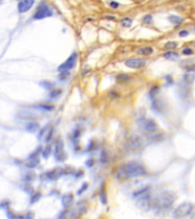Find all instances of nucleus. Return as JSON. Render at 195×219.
Returning a JSON list of instances; mask_svg holds the SVG:
<instances>
[{"instance_id": "f257e3e1", "label": "nucleus", "mask_w": 195, "mask_h": 219, "mask_svg": "<svg viewBox=\"0 0 195 219\" xmlns=\"http://www.w3.org/2000/svg\"><path fill=\"white\" fill-rule=\"evenodd\" d=\"M177 196L172 191H164L152 199V208L158 215H165L172 209Z\"/></svg>"}, {"instance_id": "f03ea898", "label": "nucleus", "mask_w": 195, "mask_h": 219, "mask_svg": "<svg viewBox=\"0 0 195 219\" xmlns=\"http://www.w3.org/2000/svg\"><path fill=\"white\" fill-rule=\"evenodd\" d=\"M146 174L145 167L140 163L130 161L120 166L117 174L120 179H131L143 176Z\"/></svg>"}, {"instance_id": "7ed1b4c3", "label": "nucleus", "mask_w": 195, "mask_h": 219, "mask_svg": "<svg viewBox=\"0 0 195 219\" xmlns=\"http://www.w3.org/2000/svg\"><path fill=\"white\" fill-rule=\"evenodd\" d=\"M172 216L175 219H185L186 218H194V205L190 202H184L177 206L173 211Z\"/></svg>"}, {"instance_id": "20e7f679", "label": "nucleus", "mask_w": 195, "mask_h": 219, "mask_svg": "<svg viewBox=\"0 0 195 219\" xmlns=\"http://www.w3.org/2000/svg\"><path fill=\"white\" fill-rule=\"evenodd\" d=\"M136 198V205L138 208L144 212H148L152 208V199L150 193V190L143 192Z\"/></svg>"}, {"instance_id": "39448f33", "label": "nucleus", "mask_w": 195, "mask_h": 219, "mask_svg": "<svg viewBox=\"0 0 195 219\" xmlns=\"http://www.w3.org/2000/svg\"><path fill=\"white\" fill-rule=\"evenodd\" d=\"M53 14V12L51 8L48 6L47 5H46L45 2H41L37 6V9L34 14V18L35 20H41V19L52 16Z\"/></svg>"}, {"instance_id": "423d86ee", "label": "nucleus", "mask_w": 195, "mask_h": 219, "mask_svg": "<svg viewBox=\"0 0 195 219\" xmlns=\"http://www.w3.org/2000/svg\"><path fill=\"white\" fill-rule=\"evenodd\" d=\"M139 128L148 132H154L158 129V126L154 120L146 118H141L137 122Z\"/></svg>"}, {"instance_id": "0eeeda50", "label": "nucleus", "mask_w": 195, "mask_h": 219, "mask_svg": "<svg viewBox=\"0 0 195 219\" xmlns=\"http://www.w3.org/2000/svg\"><path fill=\"white\" fill-rule=\"evenodd\" d=\"M143 138H141L140 136H137V135H134V136H131L128 138L126 147L130 151H136V150L143 146Z\"/></svg>"}, {"instance_id": "6e6552de", "label": "nucleus", "mask_w": 195, "mask_h": 219, "mask_svg": "<svg viewBox=\"0 0 195 219\" xmlns=\"http://www.w3.org/2000/svg\"><path fill=\"white\" fill-rule=\"evenodd\" d=\"M77 57L78 56L76 53H73L70 57H69L68 59H66V61L64 62L63 63L61 64L58 67V71L60 72V73H62V72H69V70L72 69L75 66Z\"/></svg>"}, {"instance_id": "1a4fd4ad", "label": "nucleus", "mask_w": 195, "mask_h": 219, "mask_svg": "<svg viewBox=\"0 0 195 219\" xmlns=\"http://www.w3.org/2000/svg\"><path fill=\"white\" fill-rule=\"evenodd\" d=\"M54 157L58 161H63L66 158V154L64 151V143L63 140H59L56 144L54 149Z\"/></svg>"}, {"instance_id": "9d476101", "label": "nucleus", "mask_w": 195, "mask_h": 219, "mask_svg": "<svg viewBox=\"0 0 195 219\" xmlns=\"http://www.w3.org/2000/svg\"><path fill=\"white\" fill-rule=\"evenodd\" d=\"M124 64L127 67L131 69H140L142 68L146 65V61L143 59L139 58H134L126 60Z\"/></svg>"}, {"instance_id": "9b49d317", "label": "nucleus", "mask_w": 195, "mask_h": 219, "mask_svg": "<svg viewBox=\"0 0 195 219\" xmlns=\"http://www.w3.org/2000/svg\"><path fill=\"white\" fill-rule=\"evenodd\" d=\"M34 4V0H23L20 1L18 4V10L20 13H25L29 11Z\"/></svg>"}, {"instance_id": "f8f14e48", "label": "nucleus", "mask_w": 195, "mask_h": 219, "mask_svg": "<svg viewBox=\"0 0 195 219\" xmlns=\"http://www.w3.org/2000/svg\"><path fill=\"white\" fill-rule=\"evenodd\" d=\"M53 136V129L52 128H49L48 126L44 127L39 133L38 138L40 139H43L44 138L46 142L50 140V138Z\"/></svg>"}, {"instance_id": "ddd939ff", "label": "nucleus", "mask_w": 195, "mask_h": 219, "mask_svg": "<svg viewBox=\"0 0 195 219\" xmlns=\"http://www.w3.org/2000/svg\"><path fill=\"white\" fill-rule=\"evenodd\" d=\"M73 200H74V196L73 194H71V193L64 194L61 198L62 206L63 208H69L73 204Z\"/></svg>"}, {"instance_id": "4468645a", "label": "nucleus", "mask_w": 195, "mask_h": 219, "mask_svg": "<svg viewBox=\"0 0 195 219\" xmlns=\"http://www.w3.org/2000/svg\"><path fill=\"white\" fill-rule=\"evenodd\" d=\"M152 108L158 112H162L165 110V104L162 100H154L152 104Z\"/></svg>"}, {"instance_id": "2eb2a0df", "label": "nucleus", "mask_w": 195, "mask_h": 219, "mask_svg": "<svg viewBox=\"0 0 195 219\" xmlns=\"http://www.w3.org/2000/svg\"><path fill=\"white\" fill-rule=\"evenodd\" d=\"M39 163H40V159L38 157H29L25 165L26 167L29 168H34L39 164Z\"/></svg>"}, {"instance_id": "dca6fc26", "label": "nucleus", "mask_w": 195, "mask_h": 219, "mask_svg": "<svg viewBox=\"0 0 195 219\" xmlns=\"http://www.w3.org/2000/svg\"><path fill=\"white\" fill-rule=\"evenodd\" d=\"M164 57L171 61H176L179 59L180 55L178 53L175 52V51H168L164 54Z\"/></svg>"}, {"instance_id": "f3484780", "label": "nucleus", "mask_w": 195, "mask_h": 219, "mask_svg": "<svg viewBox=\"0 0 195 219\" xmlns=\"http://www.w3.org/2000/svg\"><path fill=\"white\" fill-rule=\"evenodd\" d=\"M62 174V170H53L52 171L47 172V176L48 179L50 180H56V179L59 178V176H61Z\"/></svg>"}, {"instance_id": "a211bd4d", "label": "nucleus", "mask_w": 195, "mask_h": 219, "mask_svg": "<svg viewBox=\"0 0 195 219\" xmlns=\"http://www.w3.org/2000/svg\"><path fill=\"white\" fill-rule=\"evenodd\" d=\"M183 81L186 85H191L194 81V74L193 73H188L183 77Z\"/></svg>"}, {"instance_id": "6ab92c4d", "label": "nucleus", "mask_w": 195, "mask_h": 219, "mask_svg": "<svg viewBox=\"0 0 195 219\" xmlns=\"http://www.w3.org/2000/svg\"><path fill=\"white\" fill-rule=\"evenodd\" d=\"M39 129V124L36 122H28L26 126V129L27 131L30 132H34Z\"/></svg>"}, {"instance_id": "aec40b11", "label": "nucleus", "mask_w": 195, "mask_h": 219, "mask_svg": "<svg viewBox=\"0 0 195 219\" xmlns=\"http://www.w3.org/2000/svg\"><path fill=\"white\" fill-rule=\"evenodd\" d=\"M33 114L27 111H21L18 113V117L22 119V120H31L34 118Z\"/></svg>"}, {"instance_id": "412c9836", "label": "nucleus", "mask_w": 195, "mask_h": 219, "mask_svg": "<svg viewBox=\"0 0 195 219\" xmlns=\"http://www.w3.org/2000/svg\"><path fill=\"white\" fill-rule=\"evenodd\" d=\"M153 52V49L150 47H146L141 48L140 50L137 51L139 54L141 55H146V56H148V55H150L151 53H152Z\"/></svg>"}, {"instance_id": "4be33fe9", "label": "nucleus", "mask_w": 195, "mask_h": 219, "mask_svg": "<svg viewBox=\"0 0 195 219\" xmlns=\"http://www.w3.org/2000/svg\"><path fill=\"white\" fill-rule=\"evenodd\" d=\"M169 21L175 25H180L183 21V18L178 15H172L169 17Z\"/></svg>"}, {"instance_id": "5701e85b", "label": "nucleus", "mask_w": 195, "mask_h": 219, "mask_svg": "<svg viewBox=\"0 0 195 219\" xmlns=\"http://www.w3.org/2000/svg\"><path fill=\"white\" fill-rule=\"evenodd\" d=\"M120 22H121L122 26H124V27H129L132 25L133 21H132V19H130V18H124L122 20H121Z\"/></svg>"}, {"instance_id": "b1692460", "label": "nucleus", "mask_w": 195, "mask_h": 219, "mask_svg": "<svg viewBox=\"0 0 195 219\" xmlns=\"http://www.w3.org/2000/svg\"><path fill=\"white\" fill-rule=\"evenodd\" d=\"M130 79V77L127 74H120L118 75V76H117V80L119 81H122V82H124V81H127Z\"/></svg>"}, {"instance_id": "393cba45", "label": "nucleus", "mask_w": 195, "mask_h": 219, "mask_svg": "<svg viewBox=\"0 0 195 219\" xmlns=\"http://www.w3.org/2000/svg\"><path fill=\"white\" fill-rule=\"evenodd\" d=\"M41 195L40 192H36V193H34V194L31 196V203L34 204L35 203V202H38L39 199H41Z\"/></svg>"}, {"instance_id": "a878e982", "label": "nucleus", "mask_w": 195, "mask_h": 219, "mask_svg": "<svg viewBox=\"0 0 195 219\" xmlns=\"http://www.w3.org/2000/svg\"><path fill=\"white\" fill-rule=\"evenodd\" d=\"M50 152H51V147L47 146L42 151V155H43V157L45 158V159H47V158L49 157V155H50Z\"/></svg>"}, {"instance_id": "bb28decb", "label": "nucleus", "mask_w": 195, "mask_h": 219, "mask_svg": "<svg viewBox=\"0 0 195 219\" xmlns=\"http://www.w3.org/2000/svg\"><path fill=\"white\" fill-rule=\"evenodd\" d=\"M62 94V91L60 89H57V90H54L51 91L50 94V97H52V98H55V97H59V95Z\"/></svg>"}, {"instance_id": "cd10ccee", "label": "nucleus", "mask_w": 195, "mask_h": 219, "mask_svg": "<svg viewBox=\"0 0 195 219\" xmlns=\"http://www.w3.org/2000/svg\"><path fill=\"white\" fill-rule=\"evenodd\" d=\"M178 43L176 42H174V41H171V42H168L166 43L165 47H166V49H168V50H171V49H175V47H177Z\"/></svg>"}, {"instance_id": "c85d7f7f", "label": "nucleus", "mask_w": 195, "mask_h": 219, "mask_svg": "<svg viewBox=\"0 0 195 219\" xmlns=\"http://www.w3.org/2000/svg\"><path fill=\"white\" fill-rule=\"evenodd\" d=\"M162 133L159 134H152V136L150 137V139L152 141H159L162 139Z\"/></svg>"}, {"instance_id": "c756f323", "label": "nucleus", "mask_w": 195, "mask_h": 219, "mask_svg": "<svg viewBox=\"0 0 195 219\" xmlns=\"http://www.w3.org/2000/svg\"><path fill=\"white\" fill-rule=\"evenodd\" d=\"M87 188H88V184L85 183H83V184L82 185V186L79 188V190H78V192H77L78 196H79V195H82V193H84L85 191L87 190Z\"/></svg>"}, {"instance_id": "7c9ffc66", "label": "nucleus", "mask_w": 195, "mask_h": 219, "mask_svg": "<svg viewBox=\"0 0 195 219\" xmlns=\"http://www.w3.org/2000/svg\"><path fill=\"white\" fill-rule=\"evenodd\" d=\"M34 178V174H31V173L27 174L25 176V180L27 181V182H30V181H31Z\"/></svg>"}, {"instance_id": "2f4dec72", "label": "nucleus", "mask_w": 195, "mask_h": 219, "mask_svg": "<svg viewBox=\"0 0 195 219\" xmlns=\"http://www.w3.org/2000/svg\"><path fill=\"white\" fill-rule=\"evenodd\" d=\"M100 198H101V201L103 204L107 203V196L105 194V192H104L102 191L101 193H100Z\"/></svg>"}, {"instance_id": "473e14b6", "label": "nucleus", "mask_w": 195, "mask_h": 219, "mask_svg": "<svg viewBox=\"0 0 195 219\" xmlns=\"http://www.w3.org/2000/svg\"><path fill=\"white\" fill-rule=\"evenodd\" d=\"M40 107L45 110H52L53 109V106H50V105H47V104H41L40 105Z\"/></svg>"}, {"instance_id": "72a5a7b5", "label": "nucleus", "mask_w": 195, "mask_h": 219, "mask_svg": "<svg viewBox=\"0 0 195 219\" xmlns=\"http://www.w3.org/2000/svg\"><path fill=\"white\" fill-rule=\"evenodd\" d=\"M69 75V72H62L60 75H59V79H60V80H65L68 78Z\"/></svg>"}, {"instance_id": "f704fd0d", "label": "nucleus", "mask_w": 195, "mask_h": 219, "mask_svg": "<svg viewBox=\"0 0 195 219\" xmlns=\"http://www.w3.org/2000/svg\"><path fill=\"white\" fill-rule=\"evenodd\" d=\"M158 91H159V89H158L157 87L152 88V89H151V91H150V95H151V97H154L155 95H156L157 93H158Z\"/></svg>"}, {"instance_id": "c9c22d12", "label": "nucleus", "mask_w": 195, "mask_h": 219, "mask_svg": "<svg viewBox=\"0 0 195 219\" xmlns=\"http://www.w3.org/2000/svg\"><path fill=\"white\" fill-rule=\"evenodd\" d=\"M143 21L146 24H150L151 21H152V16L150 15H148L145 16L144 18H143Z\"/></svg>"}, {"instance_id": "e433bc0d", "label": "nucleus", "mask_w": 195, "mask_h": 219, "mask_svg": "<svg viewBox=\"0 0 195 219\" xmlns=\"http://www.w3.org/2000/svg\"><path fill=\"white\" fill-rule=\"evenodd\" d=\"M182 53L185 55H191L193 53V50H191V48H185L183 50Z\"/></svg>"}, {"instance_id": "4c0bfd02", "label": "nucleus", "mask_w": 195, "mask_h": 219, "mask_svg": "<svg viewBox=\"0 0 195 219\" xmlns=\"http://www.w3.org/2000/svg\"><path fill=\"white\" fill-rule=\"evenodd\" d=\"M109 97H111V98H117V97H119V95H118V93L114 91H112L111 92L108 94Z\"/></svg>"}, {"instance_id": "58836bf2", "label": "nucleus", "mask_w": 195, "mask_h": 219, "mask_svg": "<svg viewBox=\"0 0 195 219\" xmlns=\"http://www.w3.org/2000/svg\"><path fill=\"white\" fill-rule=\"evenodd\" d=\"M189 34V32L187 31V30H182L179 32V36L180 37H187Z\"/></svg>"}, {"instance_id": "ea45409f", "label": "nucleus", "mask_w": 195, "mask_h": 219, "mask_svg": "<svg viewBox=\"0 0 195 219\" xmlns=\"http://www.w3.org/2000/svg\"><path fill=\"white\" fill-rule=\"evenodd\" d=\"M7 215H8L9 219H19L15 215H14L13 213L11 212H8Z\"/></svg>"}, {"instance_id": "a19ab883", "label": "nucleus", "mask_w": 195, "mask_h": 219, "mask_svg": "<svg viewBox=\"0 0 195 219\" xmlns=\"http://www.w3.org/2000/svg\"><path fill=\"white\" fill-rule=\"evenodd\" d=\"M42 85H43L42 86H43V88H47V89H50V88L52 87L51 84H50V82H47V81H43V83H42Z\"/></svg>"}, {"instance_id": "79ce46f5", "label": "nucleus", "mask_w": 195, "mask_h": 219, "mask_svg": "<svg viewBox=\"0 0 195 219\" xmlns=\"http://www.w3.org/2000/svg\"><path fill=\"white\" fill-rule=\"evenodd\" d=\"M9 207V202H2L0 203V208H5Z\"/></svg>"}, {"instance_id": "37998d69", "label": "nucleus", "mask_w": 195, "mask_h": 219, "mask_svg": "<svg viewBox=\"0 0 195 219\" xmlns=\"http://www.w3.org/2000/svg\"><path fill=\"white\" fill-rule=\"evenodd\" d=\"M110 5L111 7H112L113 9H117L119 6V3L117 2H110Z\"/></svg>"}, {"instance_id": "c03bdc74", "label": "nucleus", "mask_w": 195, "mask_h": 219, "mask_svg": "<svg viewBox=\"0 0 195 219\" xmlns=\"http://www.w3.org/2000/svg\"><path fill=\"white\" fill-rule=\"evenodd\" d=\"M24 219H34V215L32 213L29 212Z\"/></svg>"}, {"instance_id": "a18cd8bd", "label": "nucleus", "mask_w": 195, "mask_h": 219, "mask_svg": "<svg viewBox=\"0 0 195 219\" xmlns=\"http://www.w3.org/2000/svg\"><path fill=\"white\" fill-rule=\"evenodd\" d=\"M79 134H80V131L79 130H78V129H76L75 132H74V134H73V136H74V138H78L79 136Z\"/></svg>"}]
</instances>
